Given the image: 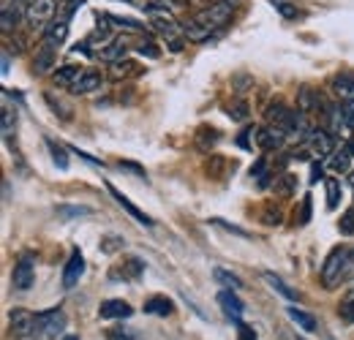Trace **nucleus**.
<instances>
[{"instance_id":"nucleus-1","label":"nucleus","mask_w":354,"mask_h":340,"mask_svg":"<svg viewBox=\"0 0 354 340\" xmlns=\"http://www.w3.org/2000/svg\"><path fill=\"white\" fill-rule=\"evenodd\" d=\"M229 22H232V3L216 0V3H210V6H205V8H199V11L185 22L183 33H185L188 41H207V39H213L221 28H226Z\"/></svg>"},{"instance_id":"nucleus-2","label":"nucleus","mask_w":354,"mask_h":340,"mask_svg":"<svg viewBox=\"0 0 354 340\" xmlns=\"http://www.w3.org/2000/svg\"><path fill=\"white\" fill-rule=\"evenodd\" d=\"M145 11H147V19H150V28L169 39V49H172V52H180L185 33H183V28H180V22H177L175 11H172L169 6H164V3H150Z\"/></svg>"},{"instance_id":"nucleus-3","label":"nucleus","mask_w":354,"mask_h":340,"mask_svg":"<svg viewBox=\"0 0 354 340\" xmlns=\"http://www.w3.org/2000/svg\"><path fill=\"white\" fill-rule=\"evenodd\" d=\"M349 256H352V248H346V245H335L327 254L324 264H322V283H324V289H333L335 283H341V278L349 272Z\"/></svg>"},{"instance_id":"nucleus-4","label":"nucleus","mask_w":354,"mask_h":340,"mask_svg":"<svg viewBox=\"0 0 354 340\" xmlns=\"http://www.w3.org/2000/svg\"><path fill=\"white\" fill-rule=\"evenodd\" d=\"M57 3H60V0H30V6H28V11H25V19H28L30 30H46V28L55 22Z\"/></svg>"},{"instance_id":"nucleus-5","label":"nucleus","mask_w":354,"mask_h":340,"mask_svg":"<svg viewBox=\"0 0 354 340\" xmlns=\"http://www.w3.org/2000/svg\"><path fill=\"white\" fill-rule=\"evenodd\" d=\"M66 327V313L60 308H52V310H41L36 313V332L39 340H55Z\"/></svg>"},{"instance_id":"nucleus-6","label":"nucleus","mask_w":354,"mask_h":340,"mask_svg":"<svg viewBox=\"0 0 354 340\" xmlns=\"http://www.w3.org/2000/svg\"><path fill=\"white\" fill-rule=\"evenodd\" d=\"M33 283H36V258L30 254H22L14 264L11 286H14V292H28Z\"/></svg>"},{"instance_id":"nucleus-7","label":"nucleus","mask_w":354,"mask_h":340,"mask_svg":"<svg viewBox=\"0 0 354 340\" xmlns=\"http://www.w3.org/2000/svg\"><path fill=\"white\" fill-rule=\"evenodd\" d=\"M11 332H14V340H39L36 316H33L30 310L17 308V310L11 313Z\"/></svg>"},{"instance_id":"nucleus-8","label":"nucleus","mask_w":354,"mask_h":340,"mask_svg":"<svg viewBox=\"0 0 354 340\" xmlns=\"http://www.w3.org/2000/svg\"><path fill=\"white\" fill-rule=\"evenodd\" d=\"M306 147L308 153L319 155V158H327L335 153V136L330 131H322V128H313L308 136H306Z\"/></svg>"},{"instance_id":"nucleus-9","label":"nucleus","mask_w":354,"mask_h":340,"mask_svg":"<svg viewBox=\"0 0 354 340\" xmlns=\"http://www.w3.org/2000/svg\"><path fill=\"white\" fill-rule=\"evenodd\" d=\"M82 275H85V256H82L80 248H74L71 256H68V261H66V270H63V286L74 289Z\"/></svg>"},{"instance_id":"nucleus-10","label":"nucleus","mask_w":354,"mask_h":340,"mask_svg":"<svg viewBox=\"0 0 354 340\" xmlns=\"http://www.w3.org/2000/svg\"><path fill=\"white\" fill-rule=\"evenodd\" d=\"M327 101H324V95L319 93V90H313V87H300V93H297V109L300 112H306V115H310V112H327Z\"/></svg>"},{"instance_id":"nucleus-11","label":"nucleus","mask_w":354,"mask_h":340,"mask_svg":"<svg viewBox=\"0 0 354 340\" xmlns=\"http://www.w3.org/2000/svg\"><path fill=\"white\" fill-rule=\"evenodd\" d=\"M218 302H221L223 316H226L229 321H234V324H240V321H243L245 305H243V299L234 294V289H223L221 294H218Z\"/></svg>"},{"instance_id":"nucleus-12","label":"nucleus","mask_w":354,"mask_h":340,"mask_svg":"<svg viewBox=\"0 0 354 340\" xmlns=\"http://www.w3.org/2000/svg\"><path fill=\"white\" fill-rule=\"evenodd\" d=\"M286 139H289L286 131H281L278 126H270L267 123L265 128H257V147L259 150H278Z\"/></svg>"},{"instance_id":"nucleus-13","label":"nucleus","mask_w":354,"mask_h":340,"mask_svg":"<svg viewBox=\"0 0 354 340\" xmlns=\"http://www.w3.org/2000/svg\"><path fill=\"white\" fill-rule=\"evenodd\" d=\"M327 131L338 139V136H346L349 139V133H352V126H349V120H346V112H344V106H327Z\"/></svg>"},{"instance_id":"nucleus-14","label":"nucleus","mask_w":354,"mask_h":340,"mask_svg":"<svg viewBox=\"0 0 354 340\" xmlns=\"http://www.w3.org/2000/svg\"><path fill=\"white\" fill-rule=\"evenodd\" d=\"M106 191H109V193L115 196V202H118V205H120V207H123L126 213L131 215L136 223H142V226H153V218H150L147 213H142V210H139V207H136L133 202H129V199L123 196V191H118V188H115L112 182H106Z\"/></svg>"},{"instance_id":"nucleus-15","label":"nucleus","mask_w":354,"mask_h":340,"mask_svg":"<svg viewBox=\"0 0 354 340\" xmlns=\"http://www.w3.org/2000/svg\"><path fill=\"white\" fill-rule=\"evenodd\" d=\"M68 22H71V19H66V17L55 19V22L44 30V41L41 44L52 46V49H60V46L66 44V39H68Z\"/></svg>"},{"instance_id":"nucleus-16","label":"nucleus","mask_w":354,"mask_h":340,"mask_svg":"<svg viewBox=\"0 0 354 340\" xmlns=\"http://www.w3.org/2000/svg\"><path fill=\"white\" fill-rule=\"evenodd\" d=\"M98 316L101 319H131L133 308L126 299H106V302H101Z\"/></svg>"},{"instance_id":"nucleus-17","label":"nucleus","mask_w":354,"mask_h":340,"mask_svg":"<svg viewBox=\"0 0 354 340\" xmlns=\"http://www.w3.org/2000/svg\"><path fill=\"white\" fill-rule=\"evenodd\" d=\"M142 272H145V261L133 256V258H126L118 270H112L109 278H112V281H136Z\"/></svg>"},{"instance_id":"nucleus-18","label":"nucleus","mask_w":354,"mask_h":340,"mask_svg":"<svg viewBox=\"0 0 354 340\" xmlns=\"http://www.w3.org/2000/svg\"><path fill=\"white\" fill-rule=\"evenodd\" d=\"M101 85H104V77H101L98 71H82V74H80V79L68 87V90H71L74 95H88V93L98 90Z\"/></svg>"},{"instance_id":"nucleus-19","label":"nucleus","mask_w":354,"mask_h":340,"mask_svg":"<svg viewBox=\"0 0 354 340\" xmlns=\"http://www.w3.org/2000/svg\"><path fill=\"white\" fill-rule=\"evenodd\" d=\"M330 87H333V93H335L344 104L354 101V74H338V77H333Z\"/></svg>"},{"instance_id":"nucleus-20","label":"nucleus","mask_w":354,"mask_h":340,"mask_svg":"<svg viewBox=\"0 0 354 340\" xmlns=\"http://www.w3.org/2000/svg\"><path fill=\"white\" fill-rule=\"evenodd\" d=\"M55 63H57V49L41 44L39 52H36V57H33V71H36V74H46V71H52Z\"/></svg>"},{"instance_id":"nucleus-21","label":"nucleus","mask_w":354,"mask_h":340,"mask_svg":"<svg viewBox=\"0 0 354 340\" xmlns=\"http://www.w3.org/2000/svg\"><path fill=\"white\" fill-rule=\"evenodd\" d=\"M101 22H106L112 30H131V33H142L145 25L136 22V19H129V17H115V14H98Z\"/></svg>"},{"instance_id":"nucleus-22","label":"nucleus","mask_w":354,"mask_h":340,"mask_svg":"<svg viewBox=\"0 0 354 340\" xmlns=\"http://www.w3.org/2000/svg\"><path fill=\"white\" fill-rule=\"evenodd\" d=\"M218 142H221V133L216 128H207V126H202L196 131V136H194V144H196L199 153H210Z\"/></svg>"},{"instance_id":"nucleus-23","label":"nucleus","mask_w":354,"mask_h":340,"mask_svg":"<svg viewBox=\"0 0 354 340\" xmlns=\"http://www.w3.org/2000/svg\"><path fill=\"white\" fill-rule=\"evenodd\" d=\"M80 74H82L80 66H60L52 71V82H55V87H71L80 79Z\"/></svg>"},{"instance_id":"nucleus-24","label":"nucleus","mask_w":354,"mask_h":340,"mask_svg":"<svg viewBox=\"0 0 354 340\" xmlns=\"http://www.w3.org/2000/svg\"><path fill=\"white\" fill-rule=\"evenodd\" d=\"M126 39H112V41L106 44L95 57L98 60H104V63H115V60H123V55H126Z\"/></svg>"},{"instance_id":"nucleus-25","label":"nucleus","mask_w":354,"mask_h":340,"mask_svg":"<svg viewBox=\"0 0 354 340\" xmlns=\"http://www.w3.org/2000/svg\"><path fill=\"white\" fill-rule=\"evenodd\" d=\"M145 313H150V316H172L175 313V305H172L169 297L156 294V297H150L145 302Z\"/></svg>"},{"instance_id":"nucleus-26","label":"nucleus","mask_w":354,"mask_h":340,"mask_svg":"<svg viewBox=\"0 0 354 340\" xmlns=\"http://www.w3.org/2000/svg\"><path fill=\"white\" fill-rule=\"evenodd\" d=\"M286 313H289V319L300 327V330H306V332H316L319 330V324H316V319L306 313V310H300V308H286Z\"/></svg>"},{"instance_id":"nucleus-27","label":"nucleus","mask_w":354,"mask_h":340,"mask_svg":"<svg viewBox=\"0 0 354 340\" xmlns=\"http://www.w3.org/2000/svg\"><path fill=\"white\" fill-rule=\"evenodd\" d=\"M272 188H275V193H278V196H292V193L297 191V177H295V174L281 171V174H275Z\"/></svg>"},{"instance_id":"nucleus-28","label":"nucleus","mask_w":354,"mask_h":340,"mask_svg":"<svg viewBox=\"0 0 354 340\" xmlns=\"http://www.w3.org/2000/svg\"><path fill=\"white\" fill-rule=\"evenodd\" d=\"M265 281L270 283V289H275V292H278L281 297L292 299V302H295V299H300V294H297V292H295L292 286H286V283H283V281H281V278H278L275 272H265Z\"/></svg>"},{"instance_id":"nucleus-29","label":"nucleus","mask_w":354,"mask_h":340,"mask_svg":"<svg viewBox=\"0 0 354 340\" xmlns=\"http://www.w3.org/2000/svg\"><path fill=\"white\" fill-rule=\"evenodd\" d=\"M133 71H136V63H133V60H126V57H123V60L109 63V77H112V79H118V82H120V79H126V77H131Z\"/></svg>"},{"instance_id":"nucleus-30","label":"nucleus","mask_w":354,"mask_h":340,"mask_svg":"<svg viewBox=\"0 0 354 340\" xmlns=\"http://www.w3.org/2000/svg\"><path fill=\"white\" fill-rule=\"evenodd\" d=\"M213 278H216V283H221L223 289H234V292L243 289V281H240L237 275H232L229 270H223V267H216V270H213Z\"/></svg>"},{"instance_id":"nucleus-31","label":"nucleus","mask_w":354,"mask_h":340,"mask_svg":"<svg viewBox=\"0 0 354 340\" xmlns=\"http://www.w3.org/2000/svg\"><path fill=\"white\" fill-rule=\"evenodd\" d=\"M338 202H341V180L330 177L327 180V210H338Z\"/></svg>"},{"instance_id":"nucleus-32","label":"nucleus","mask_w":354,"mask_h":340,"mask_svg":"<svg viewBox=\"0 0 354 340\" xmlns=\"http://www.w3.org/2000/svg\"><path fill=\"white\" fill-rule=\"evenodd\" d=\"M349 161H352V155H349V153L341 147L338 153H333V155H330V169L338 171V174H344V171L349 169Z\"/></svg>"},{"instance_id":"nucleus-33","label":"nucleus","mask_w":354,"mask_h":340,"mask_svg":"<svg viewBox=\"0 0 354 340\" xmlns=\"http://www.w3.org/2000/svg\"><path fill=\"white\" fill-rule=\"evenodd\" d=\"M46 144H49V153H52V161L57 164V169H68V155H66V147L55 144L52 139H49Z\"/></svg>"},{"instance_id":"nucleus-34","label":"nucleus","mask_w":354,"mask_h":340,"mask_svg":"<svg viewBox=\"0 0 354 340\" xmlns=\"http://www.w3.org/2000/svg\"><path fill=\"white\" fill-rule=\"evenodd\" d=\"M136 52H139V55H145V57H150V60L161 57V49L150 41V39H142V41L136 44Z\"/></svg>"},{"instance_id":"nucleus-35","label":"nucleus","mask_w":354,"mask_h":340,"mask_svg":"<svg viewBox=\"0 0 354 340\" xmlns=\"http://www.w3.org/2000/svg\"><path fill=\"white\" fill-rule=\"evenodd\" d=\"M57 215L60 218H77V215H90V207H77V205H60L57 207Z\"/></svg>"},{"instance_id":"nucleus-36","label":"nucleus","mask_w":354,"mask_h":340,"mask_svg":"<svg viewBox=\"0 0 354 340\" xmlns=\"http://www.w3.org/2000/svg\"><path fill=\"white\" fill-rule=\"evenodd\" d=\"M14 126H17V109L3 106V133H6V136H11Z\"/></svg>"},{"instance_id":"nucleus-37","label":"nucleus","mask_w":354,"mask_h":340,"mask_svg":"<svg viewBox=\"0 0 354 340\" xmlns=\"http://www.w3.org/2000/svg\"><path fill=\"white\" fill-rule=\"evenodd\" d=\"M237 144H240V147H245V150H251V147L257 144V126L245 128V131L237 136Z\"/></svg>"},{"instance_id":"nucleus-38","label":"nucleus","mask_w":354,"mask_h":340,"mask_svg":"<svg viewBox=\"0 0 354 340\" xmlns=\"http://www.w3.org/2000/svg\"><path fill=\"white\" fill-rule=\"evenodd\" d=\"M109 340H142L133 330L129 327H115V330H109Z\"/></svg>"},{"instance_id":"nucleus-39","label":"nucleus","mask_w":354,"mask_h":340,"mask_svg":"<svg viewBox=\"0 0 354 340\" xmlns=\"http://www.w3.org/2000/svg\"><path fill=\"white\" fill-rule=\"evenodd\" d=\"M226 112H229V117H232V120H240V123H243V120H248V104H245V101H240V104L229 106Z\"/></svg>"},{"instance_id":"nucleus-40","label":"nucleus","mask_w":354,"mask_h":340,"mask_svg":"<svg viewBox=\"0 0 354 340\" xmlns=\"http://www.w3.org/2000/svg\"><path fill=\"white\" fill-rule=\"evenodd\" d=\"M338 316H341L346 324H354V297H349L346 302H341V308H338Z\"/></svg>"},{"instance_id":"nucleus-41","label":"nucleus","mask_w":354,"mask_h":340,"mask_svg":"<svg viewBox=\"0 0 354 340\" xmlns=\"http://www.w3.org/2000/svg\"><path fill=\"white\" fill-rule=\"evenodd\" d=\"M123 248V240L120 237H106L104 243H101V251L104 254H115V251H120Z\"/></svg>"},{"instance_id":"nucleus-42","label":"nucleus","mask_w":354,"mask_h":340,"mask_svg":"<svg viewBox=\"0 0 354 340\" xmlns=\"http://www.w3.org/2000/svg\"><path fill=\"white\" fill-rule=\"evenodd\" d=\"M272 6H275V8H278V11L283 14V17H286V19H292V17H297V8H295V6H289L286 0H272Z\"/></svg>"},{"instance_id":"nucleus-43","label":"nucleus","mask_w":354,"mask_h":340,"mask_svg":"<svg viewBox=\"0 0 354 340\" xmlns=\"http://www.w3.org/2000/svg\"><path fill=\"white\" fill-rule=\"evenodd\" d=\"M308 220H310V196H306V199H303V205H300V213H297V223H300V226H306Z\"/></svg>"},{"instance_id":"nucleus-44","label":"nucleus","mask_w":354,"mask_h":340,"mask_svg":"<svg viewBox=\"0 0 354 340\" xmlns=\"http://www.w3.org/2000/svg\"><path fill=\"white\" fill-rule=\"evenodd\" d=\"M213 223H216V226H221V229H226V232H232V234H237V237H248V232H245V229L232 226V223H226V220H221V218H213Z\"/></svg>"},{"instance_id":"nucleus-45","label":"nucleus","mask_w":354,"mask_h":340,"mask_svg":"<svg viewBox=\"0 0 354 340\" xmlns=\"http://www.w3.org/2000/svg\"><path fill=\"white\" fill-rule=\"evenodd\" d=\"M237 340H257L254 327H248L245 321H240V324H237Z\"/></svg>"},{"instance_id":"nucleus-46","label":"nucleus","mask_w":354,"mask_h":340,"mask_svg":"<svg viewBox=\"0 0 354 340\" xmlns=\"http://www.w3.org/2000/svg\"><path fill=\"white\" fill-rule=\"evenodd\" d=\"M82 6H85V0H66V11H63V17H66V19H71Z\"/></svg>"},{"instance_id":"nucleus-47","label":"nucleus","mask_w":354,"mask_h":340,"mask_svg":"<svg viewBox=\"0 0 354 340\" xmlns=\"http://www.w3.org/2000/svg\"><path fill=\"white\" fill-rule=\"evenodd\" d=\"M341 232L344 234H354V210H349V213L341 218Z\"/></svg>"},{"instance_id":"nucleus-48","label":"nucleus","mask_w":354,"mask_h":340,"mask_svg":"<svg viewBox=\"0 0 354 340\" xmlns=\"http://www.w3.org/2000/svg\"><path fill=\"white\" fill-rule=\"evenodd\" d=\"M324 177V164L322 161H316L313 167H310V182H319Z\"/></svg>"},{"instance_id":"nucleus-49","label":"nucleus","mask_w":354,"mask_h":340,"mask_svg":"<svg viewBox=\"0 0 354 340\" xmlns=\"http://www.w3.org/2000/svg\"><path fill=\"white\" fill-rule=\"evenodd\" d=\"M6 3H8L11 8H17L19 14H25V11H28V6H30V0H3V6H6Z\"/></svg>"},{"instance_id":"nucleus-50","label":"nucleus","mask_w":354,"mask_h":340,"mask_svg":"<svg viewBox=\"0 0 354 340\" xmlns=\"http://www.w3.org/2000/svg\"><path fill=\"white\" fill-rule=\"evenodd\" d=\"M118 167H120V169H129V171H133V174H136V177H145V169H142V167H136V164H129V161H120V164H118Z\"/></svg>"},{"instance_id":"nucleus-51","label":"nucleus","mask_w":354,"mask_h":340,"mask_svg":"<svg viewBox=\"0 0 354 340\" xmlns=\"http://www.w3.org/2000/svg\"><path fill=\"white\" fill-rule=\"evenodd\" d=\"M265 223H270V226H272V223H275V226H278V223H281V210H267Z\"/></svg>"},{"instance_id":"nucleus-52","label":"nucleus","mask_w":354,"mask_h":340,"mask_svg":"<svg viewBox=\"0 0 354 340\" xmlns=\"http://www.w3.org/2000/svg\"><path fill=\"white\" fill-rule=\"evenodd\" d=\"M344 112H346V120H349V126H352V131H354V101L344 104Z\"/></svg>"},{"instance_id":"nucleus-53","label":"nucleus","mask_w":354,"mask_h":340,"mask_svg":"<svg viewBox=\"0 0 354 340\" xmlns=\"http://www.w3.org/2000/svg\"><path fill=\"white\" fill-rule=\"evenodd\" d=\"M8 71H11V55L8 49H3V77H8Z\"/></svg>"},{"instance_id":"nucleus-54","label":"nucleus","mask_w":354,"mask_h":340,"mask_svg":"<svg viewBox=\"0 0 354 340\" xmlns=\"http://www.w3.org/2000/svg\"><path fill=\"white\" fill-rule=\"evenodd\" d=\"M344 150L354 158V139H346V142H344Z\"/></svg>"},{"instance_id":"nucleus-55","label":"nucleus","mask_w":354,"mask_h":340,"mask_svg":"<svg viewBox=\"0 0 354 340\" xmlns=\"http://www.w3.org/2000/svg\"><path fill=\"white\" fill-rule=\"evenodd\" d=\"M349 270H354V248H352V256H349Z\"/></svg>"},{"instance_id":"nucleus-56","label":"nucleus","mask_w":354,"mask_h":340,"mask_svg":"<svg viewBox=\"0 0 354 340\" xmlns=\"http://www.w3.org/2000/svg\"><path fill=\"white\" fill-rule=\"evenodd\" d=\"M60 340H80L77 335H66V338H60Z\"/></svg>"},{"instance_id":"nucleus-57","label":"nucleus","mask_w":354,"mask_h":340,"mask_svg":"<svg viewBox=\"0 0 354 340\" xmlns=\"http://www.w3.org/2000/svg\"><path fill=\"white\" fill-rule=\"evenodd\" d=\"M120 3H136V0H120Z\"/></svg>"},{"instance_id":"nucleus-58","label":"nucleus","mask_w":354,"mask_h":340,"mask_svg":"<svg viewBox=\"0 0 354 340\" xmlns=\"http://www.w3.org/2000/svg\"><path fill=\"white\" fill-rule=\"evenodd\" d=\"M226 3H232V6H234V3H237V0H226Z\"/></svg>"},{"instance_id":"nucleus-59","label":"nucleus","mask_w":354,"mask_h":340,"mask_svg":"<svg viewBox=\"0 0 354 340\" xmlns=\"http://www.w3.org/2000/svg\"><path fill=\"white\" fill-rule=\"evenodd\" d=\"M352 188H354V177H352Z\"/></svg>"},{"instance_id":"nucleus-60","label":"nucleus","mask_w":354,"mask_h":340,"mask_svg":"<svg viewBox=\"0 0 354 340\" xmlns=\"http://www.w3.org/2000/svg\"><path fill=\"white\" fill-rule=\"evenodd\" d=\"M352 297H354V289H352Z\"/></svg>"},{"instance_id":"nucleus-61","label":"nucleus","mask_w":354,"mask_h":340,"mask_svg":"<svg viewBox=\"0 0 354 340\" xmlns=\"http://www.w3.org/2000/svg\"><path fill=\"white\" fill-rule=\"evenodd\" d=\"M63 3H66V0H63Z\"/></svg>"}]
</instances>
